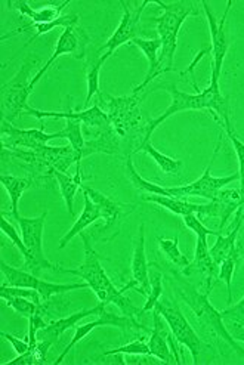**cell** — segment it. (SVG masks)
<instances>
[{
  "label": "cell",
  "mask_w": 244,
  "mask_h": 365,
  "mask_svg": "<svg viewBox=\"0 0 244 365\" xmlns=\"http://www.w3.org/2000/svg\"><path fill=\"white\" fill-rule=\"evenodd\" d=\"M154 309L165 318L172 336L179 344L185 346L191 352L193 361L194 364H197L198 355L201 354L203 348H205V344H203V341L191 327V324L185 318L184 312L181 311L178 302L172 299H161L156 303Z\"/></svg>",
  "instance_id": "10"
},
{
  "label": "cell",
  "mask_w": 244,
  "mask_h": 365,
  "mask_svg": "<svg viewBox=\"0 0 244 365\" xmlns=\"http://www.w3.org/2000/svg\"><path fill=\"white\" fill-rule=\"evenodd\" d=\"M161 315L154 309L153 314V322L154 327L148 340V346H150V355L156 356L157 359H160L161 362L166 364H173L176 362L175 356L172 355L171 349H169V340H168V334L165 331V327H163L161 322Z\"/></svg>",
  "instance_id": "25"
},
{
  "label": "cell",
  "mask_w": 244,
  "mask_h": 365,
  "mask_svg": "<svg viewBox=\"0 0 244 365\" xmlns=\"http://www.w3.org/2000/svg\"><path fill=\"white\" fill-rule=\"evenodd\" d=\"M0 182L5 187L9 198H11V215L15 219L18 215V205L19 200H21L23 194L34 185L33 178H18L14 175H6L2 173L0 175Z\"/></svg>",
  "instance_id": "28"
},
{
  "label": "cell",
  "mask_w": 244,
  "mask_h": 365,
  "mask_svg": "<svg viewBox=\"0 0 244 365\" xmlns=\"http://www.w3.org/2000/svg\"><path fill=\"white\" fill-rule=\"evenodd\" d=\"M220 314H222L223 319L243 322V319H244V297L237 303V305H234L225 311H222Z\"/></svg>",
  "instance_id": "42"
},
{
  "label": "cell",
  "mask_w": 244,
  "mask_h": 365,
  "mask_svg": "<svg viewBox=\"0 0 244 365\" xmlns=\"http://www.w3.org/2000/svg\"><path fill=\"white\" fill-rule=\"evenodd\" d=\"M0 334H2V337L6 339V340L11 343V346L14 348V351H15L18 355H23V354L29 352L30 348H31L29 340H21V339H18V337H15V336H12V334H9V333H5V331H2Z\"/></svg>",
  "instance_id": "43"
},
{
  "label": "cell",
  "mask_w": 244,
  "mask_h": 365,
  "mask_svg": "<svg viewBox=\"0 0 244 365\" xmlns=\"http://www.w3.org/2000/svg\"><path fill=\"white\" fill-rule=\"evenodd\" d=\"M120 5L123 8V16L120 19V24L113 33V36L107 40V43L101 49V52L106 51L108 53H114L116 49L123 46L125 43H132V40L138 37L139 34V23H141V15L148 5H153V0H146L135 9H131V6L120 0Z\"/></svg>",
  "instance_id": "14"
},
{
  "label": "cell",
  "mask_w": 244,
  "mask_h": 365,
  "mask_svg": "<svg viewBox=\"0 0 244 365\" xmlns=\"http://www.w3.org/2000/svg\"><path fill=\"white\" fill-rule=\"evenodd\" d=\"M240 257H235V256H230L227 257L225 260H223L220 265H219V275H218V281L222 279L225 281L227 284V290H228V305H231V300H233V277H234V271H235V267L238 263Z\"/></svg>",
  "instance_id": "39"
},
{
  "label": "cell",
  "mask_w": 244,
  "mask_h": 365,
  "mask_svg": "<svg viewBox=\"0 0 244 365\" xmlns=\"http://www.w3.org/2000/svg\"><path fill=\"white\" fill-rule=\"evenodd\" d=\"M107 114L113 129L120 138H128L131 133L142 128L141 103L144 99V92L133 91L125 96H104Z\"/></svg>",
  "instance_id": "7"
},
{
  "label": "cell",
  "mask_w": 244,
  "mask_h": 365,
  "mask_svg": "<svg viewBox=\"0 0 244 365\" xmlns=\"http://www.w3.org/2000/svg\"><path fill=\"white\" fill-rule=\"evenodd\" d=\"M230 333L233 334V337L238 341L244 343V324L243 322H237V321H230Z\"/></svg>",
  "instance_id": "45"
},
{
  "label": "cell",
  "mask_w": 244,
  "mask_h": 365,
  "mask_svg": "<svg viewBox=\"0 0 244 365\" xmlns=\"http://www.w3.org/2000/svg\"><path fill=\"white\" fill-rule=\"evenodd\" d=\"M83 200H85V207H83V210H81V215L78 216V219L74 222L71 230L63 238H61L59 249H66V246L74 237L80 235L88 227H91L93 222L101 219V212L93 205V201L89 198V195L86 192H83Z\"/></svg>",
  "instance_id": "26"
},
{
  "label": "cell",
  "mask_w": 244,
  "mask_h": 365,
  "mask_svg": "<svg viewBox=\"0 0 244 365\" xmlns=\"http://www.w3.org/2000/svg\"><path fill=\"white\" fill-rule=\"evenodd\" d=\"M227 132L230 140L233 142V147L235 150L237 158H238V175H240V191L244 195V142H241L237 135L234 133L233 128H223Z\"/></svg>",
  "instance_id": "41"
},
{
  "label": "cell",
  "mask_w": 244,
  "mask_h": 365,
  "mask_svg": "<svg viewBox=\"0 0 244 365\" xmlns=\"http://www.w3.org/2000/svg\"><path fill=\"white\" fill-rule=\"evenodd\" d=\"M153 5L163 9L161 15L154 18L157 24V34L161 42L160 51V68L163 74L175 70L173 59L178 48V34L188 16L198 15L197 5L191 0H178V2L165 4L153 0Z\"/></svg>",
  "instance_id": "4"
},
{
  "label": "cell",
  "mask_w": 244,
  "mask_h": 365,
  "mask_svg": "<svg viewBox=\"0 0 244 365\" xmlns=\"http://www.w3.org/2000/svg\"><path fill=\"white\" fill-rule=\"evenodd\" d=\"M243 324H244V319H243Z\"/></svg>",
  "instance_id": "46"
},
{
  "label": "cell",
  "mask_w": 244,
  "mask_h": 365,
  "mask_svg": "<svg viewBox=\"0 0 244 365\" xmlns=\"http://www.w3.org/2000/svg\"><path fill=\"white\" fill-rule=\"evenodd\" d=\"M34 66L36 61H26L16 74L2 85V118L12 125L16 118L27 114L30 107L27 99L33 91L29 77Z\"/></svg>",
  "instance_id": "9"
},
{
  "label": "cell",
  "mask_w": 244,
  "mask_h": 365,
  "mask_svg": "<svg viewBox=\"0 0 244 365\" xmlns=\"http://www.w3.org/2000/svg\"><path fill=\"white\" fill-rule=\"evenodd\" d=\"M80 235H81V240H83V245H85L83 263H81L80 267H77L74 269L59 267L58 272L71 274V275H76L81 279H85V282L89 284V289L96 294L99 302L106 303V305H110V303H113V305H116L123 315H126L129 318H133V319H135V317H141L142 315L141 311L133 305L132 300L125 294L128 290L135 287V284L131 281L126 287L118 290L111 282V279L108 278L103 265H101L99 256L93 250V247L91 246L89 237L83 232H81Z\"/></svg>",
  "instance_id": "2"
},
{
  "label": "cell",
  "mask_w": 244,
  "mask_h": 365,
  "mask_svg": "<svg viewBox=\"0 0 244 365\" xmlns=\"http://www.w3.org/2000/svg\"><path fill=\"white\" fill-rule=\"evenodd\" d=\"M106 307H107L106 303L99 302L98 305L92 309H83V311H78V312H76L70 317L52 321V322L48 324L45 329L37 331V340H45V341H49L51 344H54L67 330L73 329L78 321L85 319L88 317H92V315H99L101 312L106 311Z\"/></svg>",
  "instance_id": "18"
},
{
  "label": "cell",
  "mask_w": 244,
  "mask_h": 365,
  "mask_svg": "<svg viewBox=\"0 0 244 365\" xmlns=\"http://www.w3.org/2000/svg\"><path fill=\"white\" fill-rule=\"evenodd\" d=\"M76 27H68V29H64L63 33H61L58 42L55 45V51L54 53L51 55V58L48 59V63L40 68L37 71V74L31 78L30 82V89L33 91L36 88V85L39 83V80L44 77V74L51 68V66L55 63V61L61 56V55H68V53H74L77 52L80 43H78V38H77V34H76Z\"/></svg>",
  "instance_id": "22"
},
{
  "label": "cell",
  "mask_w": 244,
  "mask_h": 365,
  "mask_svg": "<svg viewBox=\"0 0 244 365\" xmlns=\"http://www.w3.org/2000/svg\"><path fill=\"white\" fill-rule=\"evenodd\" d=\"M184 220V225L191 230L197 235V242H195V255H194V262L185 269H182V274L190 275L191 271H198L200 274L205 275L206 279V286H205V293L210 294L215 282L218 281L219 275V265L213 260L210 255V249L208 245V237L215 235L218 237L220 232L209 230L203 222L198 219L197 215H188L182 217Z\"/></svg>",
  "instance_id": "6"
},
{
  "label": "cell",
  "mask_w": 244,
  "mask_h": 365,
  "mask_svg": "<svg viewBox=\"0 0 244 365\" xmlns=\"http://www.w3.org/2000/svg\"><path fill=\"white\" fill-rule=\"evenodd\" d=\"M34 364H39V362H37V358H36L33 349L30 348L29 352H26L23 355H18L15 359L5 362L2 365H34Z\"/></svg>",
  "instance_id": "44"
},
{
  "label": "cell",
  "mask_w": 244,
  "mask_h": 365,
  "mask_svg": "<svg viewBox=\"0 0 244 365\" xmlns=\"http://www.w3.org/2000/svg\"><path fill=\"white\" fill-rule=\"evenodd\" d=\"M70 5V0H66V2L59 4V5H51V6H44L40 9H33L27 2H23V0H19V2H11L9 6L15 8L19 15H24L29 16L31 19L33 24H49L56 21L59 19L61 14L63 11Z\"/></svg>",
  "instance_id": "24"
},
{
  "label": "cell",
  "mask_w": 244,
  "mask_h": 365,
  "mask_svg": "<svg viewBox=\"0 0 244 365\" xmlns=\"http://www.w3.org/2000/svg\"><path fill=\"white\" fill-rule=\"evenodd\" d=\"M157 242H158V247L163 252V255H165L166 259L171 263H173L175 267H178L181 269H185L191 265L190 259L185 255H182L181 250H179V237L178 235L173 240L158 237Z\"/></svg>",
  "instance_id": "34"
},
{
  "label": "cell",
  "mask_w": 244,
  "mask_h": 365,
  "mask_svg": "<svg viewBox=\"0 0 244 365\" xmlns=\"http://www.w3.org/2000/svg\"><path fill=\"white\" fill-rule=\"evenodd\" d=\"M66 121H67L66 129L61 130L63 132V138H66L70 142V145L74 148V151L77 153V155L81 161V153H83V148L86 144L83 129H81V125L83 123L78 120H73V118H67Z\"/></svg>",
  "instance_id": "35"
},
{
  "label": "cell",
  "mask_w": 244,
  "mask_h": 365,
  "mask_svg": "<svg viewBox=\"0 0 244 365\" xmlns=\"http://www.w3.org/2000/svg\"><path fill=\"white\" fill-rule=\"evenodd\" d=\"M173 275L175 281H172V289L175 290L178 297H181L190 307V309L194 312L201 326L206 330H210L220 340L228 343L233 351H235L240 356H244V349L235 341V339L227 329L222 314L216 308H213L209 300V294L205 292L201 293L197 289H194L190 282L182 279L181 275Z\"/></svg>",
  "instance_id": "5"
},
{
  "label": "cell",
  "mask_w": 244,
  "mask_h": 365,
  "mask_svg": "<svg viewBox=\"0 0 244 365\" xmlns=\"http://www.w3.org/2000/svg\"><path fill=\"white\" fill-rule=\"evenodd\" d=\"M46 216L48 210H45L37 217H15V220L19 224V230H21V238L30 255V259L26 262V269H29L34 275H39L46 269L55 272H58L59 269V265H54L44 253V230Z\"/></svg>",
  "instance_id": "8"
},
{
  "label": "cell",
  "mask_w": 244,
  "mask_h": 365,
  "mask_svg": "<svg viewBox=\"0 0 244 365\" xmlns=\"http://www.w3.org/2000/svg\"><path fill=\"white\" fill-rule=\"evenodd\" d=\"M144 201L156 202V205L168 209L169 212L178 215V216H188V215H198L203 209V205H197V202H191L185 198H176V197H166V195H157V194H148L142 197Z\"/></svg>",
  "instance_id": "27"
},
{
  "label": "cell",
  "mask_w": 244,
  "mask_h": 365,
  "mask_svg": "<svg viewBox=\"0 0 244 365\" xmlns=\"http://www.w3.org/2000/svg\"><path fill=\"white\" fill-rule=\"evenodd\" d=\"M77 24H78V15H76V14L63 15L59 19H56V21L49 23V24H27V26L21 27V29H18V30H15V31H12V33H9V34H5V36L2 37V40H6V38H9V37H12V36H15V34H18V33L27 31V30H30V29H36V34L27 42V45H30L31 42H34V40H36L37 37L49 33L51 30H54V29H56V27L68 29V27H76Z\"/></svg>",
  "instance_id": "31"
},
{
  "label": "cell",
  "mask_w": 244,
  "mask_h": 365,
  "mask_svg": "<svg viewBox=\"0 0 244 365\" xmlns=\"http://www.w3.org/2000/svg\"><path fill=\"white\" fill-rule=\"evenodd\" d=\"M81 191L89 195V198L93 201V205L101 212V217L106 220V228L111 227L121 213V205H118L117 201L111 200L110 197L104 195L103 192L96 191L95 188L81 185Z\"/></svg>",
  "instance_id": "29"
},
{
  "label": "cell",
  "mask_w": 244,
  "mask_h": 365,
  "mask_svg": "<svg viewBox=\"0 0 244 365\" xmlns=\"http://www.w3.org/2000/svg\"><path fill=\"white\" fill-rule=\"evenodd\" d=\"M220 147V142L218 144L213 157L210 160L209 166L206 168L205 173H203L195 182H191L188 185H182V187H160L157 184H153V182L146 180L142 178L133 166V160H132V154H128L126 157V175L131 179L132 184L135 185V188L141 190V191H147L148 194H157V195H166V197H176V198H185L188 200L190 197H200V198H206L209 201L215 200L218 192L220 190H223L225 187H228L231 182L234 180H240V175L233 173L230 176H222V178H215L212 176L210 170H212V165L215 163L218 151Z\"/></svg>",
  "instance_id": "3"
},
{
  "label": "cell",
  "mask_w": 244,
  "mask_h": 365,
  "mask_svg": "<svg viewBox=\"0 0 244 365\" xmlns=\"http://www.w3.org/2000/svg\"><path fill=\"white\" fill-rule=\"evenodd\" d=\"M52 176L58 182L61 195H63V198L66 201L68 213L74 215V197H76V192L78 191V188H81V169H80V166H77V170H76L74 176H70L68 173H63V172H58V170H54Z\"/></svg>",
  "instance_id": "30"
},
{
  "label": "cell",
  "mask_w": 244,
  "mask_h": 365,
  "mask_svg": "<svg viewBox=\"0 0 244 365\" xmlns=\"http://www.w3.org/2000/svg\"><path fill=\"white\" fill-rule=\"evenodd\" d=\"M0 132H2V147L4 150H39L52 139H61L63 138V132L56 133H46L45 128L40 129H18L9 121L2 118V126H0Z\"/></svg>",
  "instance_id": "13"
},
{
  "label": "cell",
  "mask_w": 244,
  "mask_h": 365,
  "mask_svg": "<svg viewBox=\"0 0 244 365\" xmlns=\"http://www.w3.org/2000/svg\"><path fill=\"white\" fill-rule=\"evenodd\" d=\"M150 286H151L150 294H148V297H147V302H146L144 308L141 309V314H146V312L154 309L156 303L160 300V297H161V294H163V277H161V272H158V271L151 272Z\"/></svg>",
  "instance_id": "38"
},
{
  "label": "cell",
  "mask_w": 244,
  "mask_h": 365,
  "mask_svg": "<svg viewBox=\"0 0 244 365\" xmlns=\"http://www.w3.org/2000/svg\"><path fill=\"white\" fill-rule=\"evenodd\" d=\"M132 282L139 294L148 297L150 294V272L146 255V225L141 224L135 240V249L132 257Z\"/></svg>",
  "instance_id": "17"
},
{
  "label": "cell",
  "mask_w": 244,
  "mask_h": 365,
  "mask_svg": "<svg viewBox=\"0 0 244 365\" xmlns=\"http://www.w3.org/2000/svg\"><path fill=\"white\" fill-rule=\"evenodd\" d=\"M5 302H6V305L9 307V308H12L16 314H19V315H23V317H27V318H30L31 315H34L36 312H45V309H44V307L42 305H37L36 302H33V300H30V299H26V297H18V296H5V297H2Z\"/></svg>",
  "instance_id": "36"
},
{
  "label": "cell",
  "mask_w": 244,
  "mask_h": 365,
  "mask_svg": "<svg viewBox=\"0 0 244 365\" xmlns=\"http://www.w3.org/2000/svg\"><path fill=\"white\" fill-rule=\"evenodd\" d=\"M243 224H244V206L235 212L234 228L231 230V232L228 235L219 234L216 237V242L210 249V255L218 265H220V263L230 256L240 257V252L237 249V238H238Z\"/></svg>",
  "instance_id": "19"
},
{
  "label": "cell",
  "mask_w": 244,
  "mask_h": 365,
  "mask_svg": "<svg viewBox=\"0 0 244 365\" xmlns=\"http://www.w3.org/2000/svg\"><path fill=\"white\" fill-rule=\"evenodd\" d=\"M104 356L110 355H150V346L146 337H139L128 344H123V346L107 351L103 354Z\"/></svg>",
  "instance_id": "37"
},
{
  "label": "cell",
  "mask_w": 244,
  "mask_h": 365,
  "mask_svg": "<svg viewBox=\"0 0 244 365\" xmlns=\"http://www.w3.org/2000/svg\"><path fill=\"white\" fill-rule=\"evenodd\" d=\"M203 12H205L208 18V24L210 29V40H212V78H220L222 73V66H223V59L227 56L228 48H230V38L225 30V23H227V16L228 12L233 6V0L227 4L225 11H223V15L220 19L216 18L213 14L210 5L206 2V0H201L200 2Z\"/></svg>",
  "instance_id": "12"
},
{
  "label": "cell",
  "mask_w": 244,
  "mask_h": 365,
  "mask_svg": "<svg viewBox=\"0 0 244 365\" xmlns=\"http://www.w3.org/2000/svg\"><path fill=\"white\" fill-rule=\"evenodd\" d=\"M135 151H136V153H138V151L147 153V154L156 161V165L158 166V169H160L163 173L175 175V173H178L182 168H184V163H182L181 160H176V158H172V157H168V155H165V154H161L157 148L153 147L151 142H147V144H144V145L136 147Z\"/></svg>",
  "instance_id": "33"
},
{
  "label": "cell",
  "mask_w": 244,
  "mask_h": 365,
  "mask_svg": "<svg viewBox=\"0 0 244 365\" xmlns=\"http://www.w3.org/2000/svg\"><path fill=\"white\" fill-rule=\"evenodd\" d=\"M111 56V53L104 52L101 56H98L96 59L91 61V64L88 66L86 70V83H88V93H86V99H85V107H89L91 99L98 95L99 98L103 96L104 93L101 92L99 89V71L103 68L104 63Z\"/></svg>",
  "instance_id": "32"
},
{
  "label": "cell",
  "mask_w": 244,
  "mask_h": 365,
  "mask_svg": "<svg viewBox=\"0 0 244 365\" xmlns=\"http://www.w3.org/2000/svg\"><path fill=\"white\" fill-rule=\"evenodd\" d=\"M0 269H2V274L6 278V286L37 290L40 293V296H42L44 302H48L52 296H56V294H63V293H68V292L80 290V289H89L88 282L56 284V282L44 281L31 272H26V271L16 269V268L8 265L5 260L0 262Z\"/></svg>",
  "instance_id": "11"
},
{
  "label": "cell",
  "mask_w": 244,
  "mask_h": 365,
  "mask_svg": "<svg viewBox=\"0 0 244 365\" xmlns=\"http://www.w3.org/2000/svg\"><path fill=\"white\" fill-rule=\"evenodd\" d=\"M156 89L168 91L171 93V96H172V104L166 108L165 113L160 114L156 118H151L148 123L144 126V139H142V142H141L139 145H144V144H147V142H151L150 139H151V135L154 133V130L161 123H165L168 118H171L172 115H175L178 113H182V111H201V110H206L212 115L222 117V121L218 120V123H219L220 128H233L231 118H230L228 99L222 95L218 78H212L210 77V85L205 91H200L195 95H190V93H185V92L179 91L175 83L160 85Z\"/></svg>",
  "instance_id": "1"
},
{
  "label": "cell",
  "mask_w": 244,
  "mask_h": 365,
  "mask_svg": "<svg viewBox=\"0 0 244 365\" xmlns=\"http://www.w3.org/2000/svg\"><path fill=\"white\" fill-rule=\"evenodd\" d=\"M215 206V217H219V232L227 227L228 220L235 212L244 206V195L240 188H223L218 192L216 198L212 200Z\"/></svg>",
  "instance_id": "20"
},
{
  "label": "cell",
  "mask_w": 244,
  "mask_h": 365,
  "mask_svg": "<svg viewBox=\"0 0 244 365\" xmlns=\"http://www.w3.org/2000/svg\"><path fill=\"white\" fill-rule=\"evenodd\" d=\"M0 228H2V232L14 242L15 247L18 249V252L24 256V260L27 262L30 259V255H29V250H27V247L24 245V241H23L21 237L18 235L16 230L14 228V225L6 219V216L4 213H2V224H0Z\"/></svg>",
  "instance_id": "40"
},
{
  "label": "cell",
  "mask_w": 244,
  "mask_h": 365,
  "mask_svg": "<svg viewBox=\"0 0 244 365\" xmlns=\"http://www.w3.org/2000/svg\"><path fill=\"white\" fill-rule=\"evenodd\" d=\"M132 45H135L136 48H139L148 59V71L147 76L144 78L139 86H136L133 91L136 92H144L146 88L154 82L157 77H160L163 74L161 68H160V59H158V52L161 51V42L160 38H142V37H136L132 40Z\"/></svg>",
  "instance_id": "21"
},
{
  "label": "cell",
  "mask_w": 244,
  "mask_h": 365,
  "mask_svg": "<svg viewBox=\"0 0 244 365\" xmlns=\"http://www.w3.org/2000/svg\"><path fill=\"white\" fill-rule=\"evenodd\" d=\"M118 154L120 153V136L113 129V126L99 130L95 136L86 140L83 153H81V160L92 155V154Z\"/></svg>",
  "instance_id": "23"
},
{
  "label": "cell",
  "mask_w": 244,
  "mask_h": 365,
  "mask_svg": "<svg viewBox=\"0 0 244 365\" xmlns=\"http://www.w3.org/2000/svg\"><path fill=\"white\" fill-rule=\"evenodd\" d=\"M27 114L29 115H33L36 117L37 120L42 121L44 118H73V120H78L83 123L89 132H95L98 133L99 130L103 129H107L111 126L110 123V118H108V114L106 111H103L99 108L98 104L92 106L91 108H86L83 111H67V113H55V111H42V110H36V108H31L29 107L27 110Z\"/></svg>",
  "instance_id": "15"
},
{
  "label": "cell",
  "mask_w": 244,
  "mask_h": 365,
  "mask_svg": "<svg viewBox=\"0 0 244 365\" xmlns=\"http://www.w3.org/2000/svg\"><path fill=\"white\" fill-rule=\"evenodd\" d=\"M101 326H114V327H120V329L135 327V329L146 330V327H142L141 324H139L136 319H133V318H129V317H126V315L118 317V315H114V314H111V312L104 311V312H101V314L98 315V318H96L95 321H91V322H88V324H83V326L76 327L74 336H73L71 341L67 344L66 349L63 351V354H61V355L58 356V359L55 361V365L63 362L64 358L68 355V352L76 346V344H77L78 341L83 340L89 333H92L96 327H101Z\"/></svg>",
  "instance_id": "16"
}]
</instances>
